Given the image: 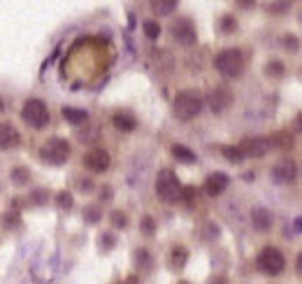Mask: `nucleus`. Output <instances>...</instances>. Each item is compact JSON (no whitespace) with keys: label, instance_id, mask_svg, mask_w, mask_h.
<instances>
[{"label":"nucleus","instance_id":"obj_39","mask_svg":"<svg viewBox=\"0 0 302 284\" xmlns=\"http://www.w3.org/2000/svg\"><path fill=\"white\" fill-rule=\"evenodd\" d=\"M3 107H5V105H3V100H0V112H3Z\"/></svg>","mask_w":302,"mask_h":284},{"label":"nucleus","instance_id":"obj_3","mask_svg":"<svg viewBox=\"0 0 302 284\" xmlns=\"http://www.w3.org/2000/svg\"><path fill=\"white\" fill-rule=\"evenodd\" d=\"M156 193L163 203H179V193H182V186L175 170L163 168L156 175Z\"/></svg>","mask_w":302,"mask_h":284},{"label":"nucleus","instance_id":"obj_33","mask_svg":"<svg viewBox=\"0 0 302 284\" xmlns=\"http://www.w3.org/2000/svg\"><path fill=\"white\" fill-rule=\"evenodd\" d=\"M77 186H79V191H86V193L93 191V182L89 180V177H86V180L84 177H79V180H77Z\"/></svg>","mask_w":302,"mask_h":284},{"label":"nucleus","instance_id":"obj_2","mask_svg":"<svg viewBox=\"0 0 302 284\" xmlns=\"http://www.w3.org/2000/svg\"><path fill=\"white\" fill-rule=\"evenodd\" d=\"M214 65H217L221 77H226V79H237V77H242V72H244V56H242L240 49H223L217 56Z\"/></svg>","mask_w":302,"mask_h":284},{"label":"nucleus","instance_id":"obj_34","mask_svg":"<svg viewBox=\"0 0 302 284\" xmlns=\"http://www.w3.org/2000/svg\"><path fill=\"white\" fill-rule=\"evenodd\" d=\"M100 200H112V186H103L100 189Z\"/></svg>","mask_w":302,"mask_h":284},{"label":"nucleus","instance_id":"obj_4","mask_svg":"<svg viewBox=\"0 0 302 284\" xmlns=\"http://www.w3.org/2000/svg\"><path fill=\"white\" fill-rule=\"evenodd\" d=\"M40 158L45 163H52V166H63L70 158V142L63 138L47 140L40 147Z\"/></svg>","mask_w":302,"mask_h":284},{"label":"nucleus","instance_id":"obj_24","mask_svg":"<svg viewBox=\"0 0 302 284\" xmlns=\"http://www.w3.org/2000/svg\"><path fill=\"white\" fill-rule=\"evenodd\" d=\"M221 154H223V158L230 161V163H242L244 161V156H242V151L237 149V147H223Z\"/></svg>","mask_w":302,"mask_h":284},{"label":"nucleus","instance_id":"obj_19","mask_svg":"<svg viewBox=\"0 0 302 284\" xmlns=\"http://www.w3.org/2000/svg\"><path fill=\"white\" fill-rule=\"evenodd\" d=\"M151 10L158 17H167V14H172V10H177V3L175 0H156V3H151Z\"/></svg>","mask_w":302,"mask_h":284},{"label":"nucleus","instance_id":"obj_27","mask_svg":"<svg viewBox=\"0 0 302 284\" xmlns=\"http://www.w3.org/2000/svg\"><path fill=\"white\" fill-rule=\"evenodd\" d=\"M133 259H135V266L137 268H149V263H151V256H149V250H135V254H133Z\"/></svg>","mask_w":302,"mask_h":284},{"label":"nucleus","instance_id":"obj_38","mask_svg":"<svg viewBox=\"0 0 302 284\" xmlns=\"http://www.w3.org/2000/svg\"><path fill=\"white\" fill-rule=\"evenodd\" d=\"M253 177H256V175H253V173H244V180H246V182H251V180H253Z\"/></svg>","mask_w":302,"mask_h":284},{"label":"nucleus","instance_id":"obj_13","mask_svg":"<svg viewBox=\"0 0 302 284\" xmlns=\"http://www.w3.org/2000/svg\"><path fill=\"white\" fill-rule=\"evenodd\" d=\"M19 140H21V135H19V131L12 124H0V151L17 147Z\"/></svg>","mask_w":302,"mask_h":284},{"label":"nucleus","instance_id":"obj_8","mask_svg":"<svg viewBox=\"0 0 302 284\" xmlns=\"http://www.w3.org/2000/svg\"><path fill=\"white\" fill-rule=\"evenodd\" d=\"M172 35H175V40H177L179 45H184V47L195 45V40H198L193 21H191V19H186V17L177 19V21L172 23Z\"/></svg>","mask_w":302,"mask_h":284},{"label":"nucleus","instance_id":"obj_31","mask_svg":"<svg viewBox=\"0 0 302 284\" xmlns=\"http://www.w3.org/2000/svg\"><path fill=\"white\" fill-rule=\"evenodd\" d=\"M98 245H100V247H103L105 252H109V250H112V247H114V245H116V238H114V235H112V233H105V235H100V240H98Z\"/></svg>","mask_w":302,"mask_h":284},{"label":"nucleus","instance_id":"obj_16","mask_svg":"<svg viewBox=\"0 0 302 284\" xmlns=\"http://www.w3.org/2000/svg\"><path fill=\"white\" fill-rule=\"evenodd\" d=\"M186 261H188V250L182 247V245H175L170 252V268L172 270H182L186 266Z\"/></svg>","mask_w":302,"mask_h":284},{"label":"nucleus","instance_id":"obj_32","mask_svg":"<svg viewBox=\"0 0 302 284\" xmlns=\"http://www.w3.org/2000/svg\"><path fill=\"white\" fill-rule=\"evenodd\" d=\"M195 186H184L182 193H179V200H184V203H193L195 200Z\"/></svg>","mask_w":302,"mask_h":284},{"label":"nucleus","instance_id":"obj_30","mask_svg":"<svg viewBox=\"0 0 302 284\" xmlns=\"http://www.w3.org/2000/svg\"><path fill=\"white\" fill-rule=\"evenodd\" d=\"M140 231H142L144 235H154V233H156V221L151 219L149 215H144L142 221H140Z\"/></svg>","mask_w":302,"mask_h":284},{"label":"nucleus","instance_id":"obj_11","mask_svg":"<svg viewBox=\"0 0 302 284\" xmlns=\"http://www.w3.org/2000/svg\"><path fill=\"white\" fill-rule=\"evenodd\" d=\"M228 175L226 173H211L209 177L205 180V193L207 196H219L228 189Z\"/></svg>","mask_w":302,"mask_h":284},{"label":"nucleus","instance_id":"obj_5","mask_svg":"<svg viewBox=\"0 0 302 284\" xmlns=\"http://www.w3.org/2000/svg\"><path fill=\"white\" fill-rule=\"evenodd\" d=\"M256 266L263 275H281L286 268V259L277 247H265V250L258 254Z\"/></svg>","mask_w":302,"mask_h":284},{"label":"nucleus","instance_id":"obj_20","mask_svg":"<svg viewBox=\"0 0 302 284\" xmlns=\"http://www.w3.org/2000/svg\"><path fill=\"white\" fill-rule=\"evenodd\" d=\"M172 156L177 158V161H182V163H193L195 161V154L188 147H184V145H175L172 147Z\"/></svg>","mask_w":302,"mask_h":284},{"label":"nucleus","instance_id":"obj_35","mask_svg":"<svg viewBox=\"0 0 302 284\" xmlns=\"http://www.w3.org/2000/svg\"><path fill=\"white\" fill-rule=\"evenodd\" d=\"M33 196H35V198H33V203H37V205L45 203V200H47V198H45V196H47V191H42V189H40V191H35Z\"/></svg>","mask_w":302,"mask_h":284},{"label":"nucleus","instance_id":"obj_40","mask_svg":"<svg viewBox=\"0 0 302 284\" xmlns=\"http://www.w3.org/2000/svg\"><path fill=\"white\" fill-rule=\"evenodd\" d=\"M179 284H188V282H179Z\"/></svg>","mask_w":302,"mask_h":284},{"label":"nucleus","instance_id":"obj_6","mask_svg":"<svg viewBox=\"0 0 302 284\" xmlns=\"http://www.w3.org/2000/svg\"><path fill=\"white\" fill-rule=\"evenodd\" d=\"M21 119L33 128H45L47 121H49V110H47L45 100L40 98L26 100V105L21 107Z\"/></svg>","mask_w":302,"mask_h":284},{"label":"nucleus","instance_id":"obj_21","mask_svg":"<svg viewBox=\"0 0 302 284\" xmlns=\"http://www.w3.org/2000/svg\"><path fill=\"white\" fill-rule=\"evenodd\" d=\"M284 72H286L284 63H281V61H277V58H274V61H270V63L265 65V75L272 77V79H281V77H284Z\"/></svg>","mask_w":302,"mask_h":284},{"label":"nucleus","instance_id":"obj_18","mask_svg":"<svg viewBox=\"0 0 302 284\" xmlns=\"http://www.w3.org/2000/svg\"><path fill=\"white\" fill-rule=\"evenodd\" d=\"M10 180L14 186H26L30 182V170L26 166H14L10 170Z\"/></svg>","mask_w":302,"mask_h":284},{"label":"nucleus","instance_id":"obj_36","mask_svg":"<svg viewBox=\"0 0 302 284\" xmlns=\"http://www.w3.org/2000/svg\"><path fill=\"white\" fill-rule=\"evenodd\" d=\"M284 42L288 45V49H297V37H284Z\"/></svg>","mask_w":302,"mask_h":284},{"label":"nucleus","instance_id":"obj_7","mask_svg":"<svg viewBox=\"0 0 302 284\" xmlns=\"http://www.w3.org/2000/svg\"><path fill=\"white\" fill-rule=\"evenodd\" d=\"M272 147V140L270 138H261V135H253V138H244L240 142L237 149L242 151V156L244 158H261L265 156Z\"/></svg>","mask_w":302,"mask_h":284},{"label":"nucleus","instance_id":"obj_26","mask_svg":"<svg viewBox=\"0 0 302 284\" xmlns=\"http://www.w3.org/2000/svg\"><path fill=\"white\" fill-rule=\"evenodd\" d=\"M84 219H86V224H98V221L103 219V212H100L98 205H89L84 210Z\"/></svg>","mask_w":302,"mask_h":284},{"label":"nucleus","instance_id":"obj_17","mask_svg":"<svg viewBox=\"0 0 302 284\" xmlns=\"http://www.w3.org/2000/svg\"><path fill=\"white\" fill-rule=\"evenodd\" d=\"M61 114H63V119H65V121L74 124V126H79V124L89 121V114H86L84 110H77V107H63Z\"/></svg>","mask_w":302,"mask_h":284},{"label":"nucleus","instance_id":"obj_1","mask_svg":"<svg viewBox=\"0 0 302 284\" xmlns=\"http://www.w3.org/2000/svg\"><path fill=\"white\" fill-rule=\"evenodd\" d=\"M202 96H200L198 91H193V89H184V91H179L177 96H175V103H172V107H175V114H177V119H182V121H191V119H195V116L202 112Z\"/></svg>","mask_w":302,"mask_h":284},{"label":"nucleus","instance_id":"obj_25","mask_svg":"<svg viewBox=\"0 0 302 284\" xmlns=\"http://www.w3.org/2000/svg\"><path fill=\"white\" fill-rule=\"evenodd\" d=\"M109 221H112L114 228H125L128 226V215H125L123 210H114V212L109 215Z\"/></svg>","mask_w":302,"mask_h":284},{"label":"nucleus","instance_id":"obj_22","mask_svg":"<svg viewBox=\"0 0 302 284\" xmlns=\"http://www.w3.org/2000/svg\"><path fill=\"white\" fill-rule=\"evenodd\" d=\"M54 200H56V208H58V210H63V212H68V210H72V205H74V198L70 196L68 191H58Z\"/></svg>","mask_w":302,"mask_h":284},{"label":"nucleus","instance_id":"obj_23","mask_svg":"<svg viewBox=\"0 0 302 284\" xmlns=\"http://www.w3.org/2000/svg\"><path fill=\"white\" fill-rule=\"evenodd\" d=\"M142 30H144V35H147L151 42L160 37V23H156V21H144L142 23Z\"/></svg>","mask_w":302,"mask_h":284},{"label":"nucleus","instance_id":"obj_10","mask_svg":"<svg viewBox=\"0 0 302 284\" xmlns=\"http://www.w3.org/2000/svg\"><path fill=\"white\" fill-rule=\"evenodd\" d=\"M109 163H112V158L105 149H91L84 156V168L91 173H105L109 168Z\"/></svg>","mask_w":302,"mask_h":284},{"label":"nucleus","instance_id":"obj_29","mask_svg":"<svg viewBox=\"0 0 302 284\" xmlns=\"http://www.w3.org/2000/svg\"><path fill=\"white\" fill-rule=\"evenodd\" d=\"M221 30L223 33H235L237 30V19L233 17V14H226V17H221Z\"/></svg>","mask_w":302,"mask_h":284},{"label":"nucleus","instance_id":"obj_9","mask_svg":"<svg viewBox=\"0 0 302 284\" xmlns=\"http://www.w3.org/2000/svg\"><path fill=\"white\" fill-rule=\"evenodd\" d=\"M295 175H297V166L293 158H281V161L274 163L272 180L277 182V184H291V182L295 180Z\"/></svg>","mask_w":302,"mask_h":284},{"label":"nucleus","instance_id":"obj_12","mask_svg":"<svg viewBox=\"0 0 302 284\" xmlns=\"http://www.w3.org/2000/svg\"><path fill=\"white\" fill-rule=\"evenodd\" d=\"M209 103H211V110L217 112V114H221V112H226L230 107V103H233V93L228 91V89H214L209 96Z\"/></svg>","mask_w":302,"mask_h":284},{"label":"nucleus","instance_id":"obj_14","mask_svg":"<svg viewBox=\"0 0 302 284\" xmlns=\"http://www.w3.org/2000/svg\"><path fill=\"white\" fill-rule=\"evenodd\" d=\"M251 221H253V228H256V231L268 233L270 228H272V224H274V217H272V212H270V210L256 208L253 212H251Z\"/></svg>","mask_w":302,"mask_h":284},{"label":"nucleus","instance_id":"obj_28","mask_svg":"<svg viewBox=\"0 0 302 284\" xmlns=\"http://www.w3.org/2000/svg\"><path fill=\"white\" fill-rule=\"evenodd\" d=\"M3 226L5 228L21 226V217H19V212H5V215H3Z\"/></svg>","mask_w":302,"mask_h":284},{"label":"nucleus","instance_id":"obj_15","mask_svg":"<svg viewBox=\"0 0 302 284\" xmlns=\"http://www.w3.org/2000/svg\"><path fill=\"white\" fill-rule=\"evenodd\" d=\"M112 124H114V128L123 131V133H131V131H135L137 128V119L131 114V112H114Z\"/></svg>","mask_w":302,"mask_h":284},{"label":"nucleus","instance_id":"obj_37","mask_svg":"<svg viewBox=\"0 0 302 284\" xmlns=\"http://www.w3.org/2000/svg\"><path fill=\"white\" fill-rule=\"evenodd\" d=\"M209 284H230V282H228L226 277H223V275H219V277H211V279H209Z\"/></svg>","mask_w":302,"mask_h":284}]
</instances>
